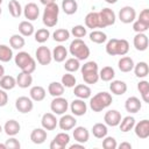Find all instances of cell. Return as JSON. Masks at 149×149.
I'll return each instance as SVG.
<instances>
[{"label": "cell", "mask_w": 149, "mask_h": 149, "mask_svg": "<svg viewBox=\"0 0 149 149\" xmlns=\"http://www.w3.org/2000/svg\"><path fill=\"white\" fill-rule=\"evenodd\" d=\"M105 49L109 56H125L129 51V43L125 38H111Z\"/></svg>", "instance_id": "6da1fadb"}, {"label": "cell", "mask_w": 149, "mask_h": 149, "mask_svg": "<svg viewBox=\"0 0 149 149\" xmlns=\"http://www.w3.org/2000/svg\"><path fill=\"white\" fill-rule=\"evenodd\" d=\"M14 62L15 65L20 68L22 72L31 74L36 70V61L27 51H19L14 56Z\"/></svg>", "instance_id": "7a4b0ae2"}, {"label": "cell", "mask_w": 149, "mask_h": 149, "mask_svg": "<svg viewBox=\"0 0 149 149\" xmlns=\"http://www.w3.org/2000/svg\"><path fill=\"white\" fill-rule=\"evenodd\" d=\"M113 102L112 94L108 92H99L90 99V107L93 112H101Z\"/></svg>", "instance_id": "3957f363"}, {"label": "cell", "mask_w": 149, "mask_h": 149, "mask_svg": "<svg viewBox=\"0 0 149 149\" xmlns=\"http://www.w3.org/2000/svg\"><path fill=\"white\" fill-rule=\"evenodd\" d=\"M69 52L78 61H85L90 56V48L81 38H74L69 45Z\"/></svg>", "instance_id": "277c9868"}, {"label": "cell", "mask_w": 149, "mask_h": 149, "mask_svg": "<svg viewBox=\"0 0 149 149\" xmlns=\"http://www.w3.org/2000/svg\"><path fill=\"white\" fill-rule=\"evenodd\" d=\"M58 14H59V7L56 2L47 5L44 8V12H43V15H42L43 24L47 28L55 27L58 22Z\"/></svg>", "instance_id": "5b68a950"}, {"label": "cell", "mask_w": 149, "mask_h": 149, "mask_svg": "<svg viewBox=\"0 0 149 149\" xmlns=\"http://www.w3.org/2000/svg\"><path fill=\"white\" fill-rule=\"evenodd\" d=\"M116 15L111 8H102L99 12V28H106L115 23Z\"/></svg>", "instance_id": "8992f818"}, {"label": "cell", "mask_w": 149, "mask_h": 149, "mask_svg": "<svg viewBox=\"0 0 149 149\" xmlns=\"http://www.w3.org/2000/svg\"><path fill=\"white\" fill-rule=\"evenodd\" d=\"M69 108V102L65 98L61 97H55L50 104V109L54 114L56 115H62L64 114Z\"/></svg>", "instance_id": "52a82bcc"}, {"label": "cell", "mask_w": 149, "mask_h": 149, "mask_svg": "<svg viewBox=\"0 0 149 149\" xmlns=\"http://www.w3.org/2000/svg\"><path fill=\"white\" fill-rule=\"evenodd\" d=\"M35 57H36V61L38 64L41 65H48L51 63L52 61V54H51V50L45 47V45H41L36 49L35 51Z\"/></svg>", "instance_id": "ba28073f"}, {"label": "cell", "mask_w": 149, "mask_h": 149, "mask_svg": "<svg viewBox=\"0 0 149 149\" xmlns=\"http://www.w3.org/2000/svg\"><path fill=\"white\" fill-rule=\"evenodd\" d=\"M15 107L16 109L22 113V114H26V113H29L33 111L34 108V101L31 100L30 97H19L16 100H15Z\"/></svg>", "instance_id": "9c48e42d"}, {"label": "cell", "mask_w": 149, "mask_h": 149, "mask_svg": "<svg viewBox=\"0 0 149 149\" xmlns=\"http://www.w3.org/2000/svg\"><path fill=\"white\" fill-rule=\"evenodd\" d=\"M70 143V135L66 132L58 133L50 142V149H64Z\"/></svg>", "instance_id": "30bf717a"}, {"label": "cell", "mask_w": 149, "mask_h": 149, "mask_svg": "<svg viewBox=\"0 0 149 149\" xmlns=\"http://www.w3.org/2000/svg\"><path fill=\"white\" fill-rule=\"evenodd\" d=\"M136 19V12L132 6H125L119 12V20L122 23H133Z\"/></svg>", "instance_id": "8fae6325"}, {"label": "cell", "mask_w": 149, "mask_h": 149, "mask_svg": "<svg viewBox=\"0 0 149 149\" xmlns=\"http://www.w3.org/2000/svg\"><path fill=\"white\" fill-rule=\"evenodd\" d=\"M70 109L74 116H83L87 112V105L84 101V99H73L70 104Z\"/></svg>", "instance_id": "7c38bea8"}, {"label": "cell", "mask_w": 149, "mask_h": 149, "mask_svg": "<svg viewBox=\"0 0 149 149\" xmlns=\"http://www.w3.org/2000/svg\"><path fill=\"white\" fill-rule=\"evenodd\" d=\"M121 119H122L121 113L119 111H116V109H109L104 115L105 125L106 126H109V127H116V126H119Z\"/></svg>", "instance_id": "4fadbf2b"}, {"label": "cell", "mask_w": 149, "mask_h": 149, "mask_svg": "<svg viewBox=\"0 0 149 149\" xmlns=\"http://www.w3.org/2000/svg\"><path fill=\"white\" fill-rule=\"evenodd\" d=\"M133 129L135 132V135L139 139H142V140L148 139L149 137V120L143 119L137 123L135 122V126Z\"/></svg>", "instance_id": "5bb4252c"}, {"label": "cell", "mask_w": 149, "mask_h": 149, "mask_svg": "<svg viewBox=\"0 0 149 149\" xmlns=\"http://www.w3.org/2000/svg\"><path fill=\"white\" fill-rule=\"evenodd\" d=\"M76 125H77V120H76V118L73 116V115H71V114H62V116H61V119L58 120V127L62 129V130H71V129H73L74 127H76Z\"/></svg>", "instance_id": "9a60e30c"}, {"label": "cell", "mask_w": 149, "mask_h": 149, "mask_svg": "<svg viewBox=\"0 0 149 149\" xmlns=\"http://www.w3.org/2000/svg\"><path fill=\"white\" fill-rule=\"evenodd\" d=\"M22 12L28 21H35L40 15V8L35 2H28L22 9Z\"/></svg>", "instance_id": "2e32d148"}, {"label": "cell", "mask_w": 149, "mask_h": 149, "mask_svg": "<svg viewBox=\"0 0 149 149\" xmlns=\"http://www.w3.org/2000/svg\"><path fill=\"white\" fill-rule=\"evenodd\" d=\"M41 125L45 130H54L58 125V120L56 119V114L44 113L42 115V119H41Z\"/></svg>", "instance_id": "e0dca14e"}, {"label": "cell", "mask_w": 149, "mask_h": 149, "mask_svg": "<svg viewBox=\"0 0 149 149\" xmlns=\"http://www.w3.org/2000/svg\"><path fill=\"white\" fill-rule=\"evenodd\" d=\"M72 136L73 139L76 140V142H79V143H83L85 144L88 139H90V132L83 127V126H78V127H74L73 130H72Z\"/></svg>", "instance_id": "ac0fdd59"}, {"label": "cell", "mask_w": 149, "mask_h": 149, "mask_svg": "<svg viewBox=\"0 0 149 149\" xmlns=\"http://www.w3.org/2000/svg\"><path fill=\"white\" fill-rule=\"evenodd\" d=\"M133 44H134L135 49L139 50V51H144V50H147L148 44H149L148 36H147L144 33H136V35H135L134 38H133Z\"/></svg>", "instance_id": "d6986e66"}, {"label": "cell", "mask_w": 149, "mask_h": 149, "mask_svg": "<svg viewBox=\"0 0 149 149\" xmlns=\"http://www.w3.org/2000/svg\"><path fill=\"white\" fill-rule=\"evenodd\" d=\"M125 108L128 113H133V114L137 113L142 108L141 100L137 97H129V98H127V100L125 102Z\"/></svg>", "instance_id": "ffe728a7"}, {"label": "cell", "mask_w": 149, "mask_h": 149, "mask_svg": "<svg viewBox=\"0 0 149 149\" xmlns=\"http://www.w3.org/2000/svg\"><path fill=\"white\" fill-rule=\"evenodd\" d=\"M47 136H48V133L43 127L42 128H35L30 133V140L35 144H42L47 140Z\"/></svg>", "instance_id": "44dd1931"}, {"label": "cell", "mask_w": 149, "mask_h": 149, "mask_svg": "<svg viewBox=\"0 0 149 149\" xmlns=\"http://www.w3.org/2000/svg\"><path fill=\"white\" fill-rule=\"evenodd\" d=\"M20 129H21V126L20 123L14 120V119H10V120H7L5 126H3V130L5 133L8 135V136H15L20 133Z\"/></svg>", "instance_id": "7402d4cb"}, {"label": "cell", "mask_w": 149, "mask_h": 149, "mask_svg": "<svg viewBox=\"0 0 149 149\" xmlns=\"http://www.w3.org/2000/svg\"><path fill=\"white\" fill-rule=\"evenodd\" d=\"M127 84L123 80H111L109 90L115 95H122L127 92Z\"/></svg>", "instance_id": "603a6c76"}, {"label": "cell", "mask_w": 149, "mask_h": 149, "mask_svg": "<svg viewBox=\"0 0 149 149\" xmlns=\"http://www.w3.org/2000/svg\"><path fill=\"white\" fill-rule=\"evenodd\" d=\"M91 88L90 86H87L86 84H78V85H74V90H73V94L79 98V99H88L91 98Z\"/></svg>", "instance_id": "cb8c5ba5"}, {"label": "cell", "mask_w": 149, "mask_h": 149, "mask_svg": "<svg viewBox=\"0 0 149 149\" xmlns=\"http://www.w3.org/2000/svg\"><path fill=\"white\" fill-rule=\"evenodd\" d=\"M51 54H52V59H54L55 62L62 63V62H64V61L66 59V57H68V49H66L64 45L59 44V45H57V47L54 48V50L51 51Z\"/></svg>", "instance_id": "d4e9b609"}, {"label": "cell", "mask_w": 149, "mask_h": 149, "mask_svg": "<svg viewBox=\"0 0 149 149\" xmlns=\"http://www.w3.org/2000/svg\"><path fill=\"white\" fill-rule=\"evenodd\" d=\"M134 65H135V63H134L133 58L129 57V56H123V57H121V58L119 59V62H118L119 70H120L121 72H125V73L133 71Z\"/></svg>", "instance_id": "484cf974"}, {"label": "cell", "mask_w": 149, "mask_h": 149, "mask_svg": "<svg viewBox=\"0 0 149 149\" xmlns=\"http://www.w3.org/2000/svg\"><path fill=\"white\" fill-rule=\"evenodd\" d=\"M47 95V92H45V88L41 85H36V86H33L29 91V97L31 98L33 101H42Z\"/></svg>", "instance_id": "4316f807"}, {"label": "cell", "mask_w": 149, "mask_h": 149, "mask_svg": "<svg viewBox=\"0 0 149 149\" xmlns=\"http://www.w3.org/2000/svg\"><path fill=\"white\" fill-rule=\"evenodd\" d=\"M33 84V76L30 73H26V72H20L16 77V85L21 88H27L29 86H31Z\"/></svg>", "instance_id": "83f0119b"}, {"label": "cell", "mask_w": 149, "mask_h": 149, "mask_svg": "<svg viewBox=\"0 0 149 149\" xmlns=\"http://www.w3.org/2000/svg\"><path fill=\"white\" fill-rule=\"evenodd\" d=\"M85 27L95 29L99 28V12H90L85 16Z\"/></svg>", "instance_id": "f1b7e54d"}, {"label": "cell", "mask_w": 149, "mask_h": 149, "mask_svg": "<svg viewBox=\"0 0 149 149\" xmlns=\"http://www.w3.org/2000/svg\"><path fill=\"white\" fill-rule=\"evenodd\" d=\"M19 33L27 37V36H31L34 33H35V29H34V26L30 21L28 20H24V21H21L19 23Z\"/></svg>", "instance_id": "f546056e"}, {"label": "cell", "mask_w": 149, "mask_h": 149, "mask_svg": "<svg viewBox=\"0 0 149 149\" xmlns=\"http://www.w3.org/2000/svg\"><path fill=\"white\" fill-rule=\"evenodd\" d=\"M16 86V78H14L10 74H5L0 78V87L5 91L13 90Z\"/></svg>", "instance_id": "4dcf8cb0"}, {"label": "cell", "mask_w": 149, "mask_h": 149, "mask_svg": "<svg viewBox=\"0 0 149 149\" xmlns=\"http://www.w3.org/2000/svg\"><path fill=\"white\" fill-rule=\"evenodd\" d=\"M134 73L137 78H146L149 73V66L147 62H139L134 65Z\"/></svg>", "instance_id": "1f68e13d"}, {"label": "cell", "mask_w": 149, "mask_h": 149, "mask_svg": "<svg viewBox=\"0 0 149 149\" xmlns=\"http://www.w3.org/2000/svg\"><path fill=\"white\" fill-rule=\"evenodd\" d=\"M134 126H135V119H134L133 116H130V115L122 118L121 121H120V123H119L120 130H121L122 133H128V132H130V130L134 128Z\"/></svg>", "instance_id": "d6a6232c"}, {"label": "cell", "mask_w": 149, "mask_h": 149, "mask_svg": "<svg viewBox=\"0 0 149 149\" xmlns=\"http://www.w3.org/2000/svg\"><path fill=\"white\" fill-rule=\"evenodd\" d=\"M92 134L94 137L97 139H104L107 133H108V129H107V126L105 123H101V122H98V123H94L92 129H91Z\"/></svg>", "instance_id": "836d02e7"}, {"label": "cell", "mask_w": 149, "mask_h": 149, "mask_svg": "<svg viewBox=\"0 0 149 149\" xmlns=\"http://www.w3.org/2000/svg\"><path fill=\"white\" fill-rule=\"evenodd\" d=\"M64 88L65 87L63 86V84L62 83H58V81H51L48 85V92L54 98L55 97H61L64 93Z\"/></svg>", "instance_id": "e575fe53"}, {"label": "cell", "mask_w": 149, "mask_h": 149, "mask_svg": "<svg viewBox=\"0 0 149 149\" xmlns=\"http://www.w3.org/2000/svg\"><path fill=\"white\" fill-rule=\"evenodd\" d=\"M62 9L66 15H72L78 9V3L76 0H63L62 1Z\"/></svg>", "instance_id": "d590c367"}, {"label": "cell", "mask_w": 149, "mask_h": 149, "mask_svg": "<svg viewBox=\"0 0 149 149\" xmlns=\"http://www.w3.org/2000/svg\"><path fill=\"white\" fill-rule=\"evenodd\" d=\"M26 44V41H24V37L21 35V34H14L9 37V45L13 48V49H22Z\"/></svg>", "instance_id": "8d00e7d4"}, {"label": "cell", "mask_w": 149, "mask_h": 149, "mask_svg": "<svg viewBox=\"0 0 149 149\" xmlns=\"http://www.w3.org/2000/svg\"><path fill=\"white\" fill-rule=\"evenodd\" d=\"M114 77H115V71L112 66H104L99 71V79H101L102 81H111L114 79Z\"/></svg>", "instance_id": "74e56055"}, {"label": "cell", "mask_w": 149, "mask_h": 149, "mask_svg": "<svg viewBox=\"0 0 149 149\" xmlns=\"http://www.w3.org/2000/svg\"><path fill=\"white\" fill-rule=\"evenodd\" d=\"M13 57H14V55H13L12 48L6 45V44H0V62L7 63Z\"/></svg>", "instance_id": "f35d334b"}, {"label": "cell", "mask_w": 149, "mask_h": 149, "mask_svg": "<svg viewBox=\"0 0 149 149\" xmlns=\"http://www.w3.org/2000/svg\"><path fill=\"white\" fill-rule=\"evenodd\" d=\"M137 90L144 102H149V83L147 80H140L137 83Z\"/></svg>", "instance_id": "ab89813d"}, {"label": "cell", "mask_w": 149, "mask_h": 149, "mask_svg": "<svg viewBox=\"0 0 149 149\" xmlns=\"http://www.w3.org/2000/svg\"><path fill=\"white\" fill-rule=\"evenodd\" d=\"M52 37H54V40H55L56 42L62 43V42H65V41L69 40V37H70V31H69L68 29H65V28H59V29H56V30L52 33Z\"/></svg>", "instance_id": "60d3db41"}, {"label": "cell", "mask_w": 149, "mask_h": 149, "mask_svg": "<svg viewBox=\"0 0 149 149\" xmlns=\"http://www.w3.org/2000/svg\"><path fill=\"white\" fill-rule=\"evenodd\" d=\"M8 10L13 17H20L22 14V7L17 0H10L8 2Z\"/></svg>", "instance_id": "b9f144b4"}, {"label": "cell", "mask_w": 149, "mask_h": 149, "mask_svg": "<svg viewBox=\"0 0 149 149\" xmlns=\"http://www.w3.org/2000/svg\"><path fill=\"white\" fill-rule=\"evenodd\" d=\"M34 37H35V41L37 43H45L49 37H50V31L47 29V28H41V29H37L35 33H34Z\"/></svg>", "instance_id": "7bdbcfd3"}, {"label": "cell", "mask_w": 149, "mask_h": 149, "mask_svg": "<svg viewBox=\"0 0 149 149\" xmlns=\"http://www.w3.org/2000/svg\"><path fill=\"white\" fill-rule=\"evenodd\" d=\"M88 36H90V40L97 44H101L107 41V35L101 30H92Z\"/></svg>", "instance_id": "ee69618b"}, {"label": "cell", "mask_w": 149, "mask_h": 149, "mask_svg": "<svg viewBox=\"0 0 149 149\" xmlns=\"http://www.w3.org/2000/svg\"><path fill=\"white\" fill-rule=\"evenodd\" d=\"M64 69L68 71V72H76L80 69V61H78L77 58L74 57H71V58H68L65 61V64H64Z\"/></svg>", "instance_id": "f6af8a7d"}, {"label": "cell", "mask_w": 149, "mask_h": 149, "mask_svg": "<svg viewBox=\"0 0 149 149\" xmlns=\"http://www.w3.org/2000/svg\"><path fill=\"white\" fill-rule=\"evenodd\" d=\"M61 83L63 84L64 87L71 88V87H74V85H76V83H77V79H76V77H74L71 72H66L65 74L62 76Z\"/></svg>", "instance_id": "bcb514c9"}, {"label": "cell", "mask_w": 149, "mask_h": 149, "mask_svg": "<svg viewBox=\"0 0 149 149\" xmlns=\"http://www.w3.org/2000/svg\"><path fill=\"white\" fill-rule=\"evenodd\" d=\"M81 76L86 84H97L99 80V71L85 72V73H81Z\"/></svg>", "instance_id": "7dc6e473"}, {"label": "cell", "mask_w": 149, "mask_h": 149, "mask_svg": "<svg viewBox=\"0 0 149 149\" xmlns=\"http://www.w3.org/2000/svg\"><path fill=\"white\" fill-rule=\"evenodd\" d=\"M70 34H72L76 38H83L86 36L87 34V30H86V27L81 26V24H77V26H73L71 28V31Z\"/></svg>", "instance_id": "c3c4849f"}, {"label": "cell", "mask_w": 149, "mask_h": 149, "mask_svg": "<svg viewBox=\"0 0 149 149\" xmlns=\"http://www.w3.org/2000/svg\"><path fill=\"white\" fill-rule=\"evenodd\" d=\"M93 71H99V66L95 62L93 61H88L86 63H84V65L80 66V72L85 73V72H93Z\"/></svg>", "instance_id": "681fc988"}, {"label": "cell", "mask_w": 149, "mask_h": 149, "mask_svg": "<svg viewBox=\"0 0 149 149\" xmlns=\"http://www.w3.org/2000/svg\"><path fill=\"white\" fill-rule=\"evenodd\" d=\"M102 148L104 149H116L118 148V143L116 140L113 136H105L102 139Z\"/></svg>", "instance_id": "f907efd6"}, {"label": "cell", "mask_w": 149, "mask_h": 149, "mask_svg": "<svg viewBox=\"0 0 149 149\" xmlns=\"http://www.w3.org/2000/svg\"><path fill=\"white\" fill-rule=\"evenodd\" d=\"M148 29H149V24H146L139 20L133 22V30L135 33H146Z\"/></svg>", "instance_id": "816d5d0a"}, {"label": "cell", "mask_w": 149, "mask_h": 149, "mask_svg": "<svg viewBox=\"0 0 149 149\" xmlns=\"http://www.w3.org/2000/svg\"><path fill=\"white\" fill-rule=\"evenodd\" d=\"M5 146H6V149H20V147H21L19 140L15 139L14 136H10V137L5 142Z\"/></svg>", "instance_id": "f5cc1de1"}, {"label": "cell", "mask_w": 149, "mask_h": 149, "mask_svg": "<svg viewBox=\"0 0 149 149\" xmlns=\"http://www.w3.org/2000/svg\"><path fill=\"white\" fill-rule=\"evenodd\" d=\"M139 21L146 23V24H149V9L146 8V9H142L140 12V15H139Z\"/></svg>", "instance_id": "db71d44e"}, {"label": "cell", "mask_w": 149, "mask_h": 149, "mask_svg": "<svg viewBox=\"0 0 149 149\" xmlns=\"http://www.w3.org/2000/svg\"><path fill=\"white\" fill-rule=\"evenodd\" d=\"M7 102H8V94L6 93L5 90H2V88L0 87V107L6 106Z\"/></svg>", "instance_id": "11a10c76"}, {"label": "cell", "mask_w": 149, "mask_h": 149, "mask_svg": "<svg viewBox=\"0 0 149 149\" xmlns=\"http://www.w3.org/2000/svg\"><path fill=\"white\" fill-rule=\"evenodd\" d=\"M119 148L120 149H132V144L129 142H121L119 144Z\"/></svg>", "instance_id": "9f6ffc18"}, {"label": "cell", "mask_w": 149, "mask_h": 149, "mask_svg": "<svg viewBox=\"0 0 149 149\" xmlns=\"http://www.w3.org/2000/svg\"><path fill=\"white\" fill-rule=\"evenodd\" d=\"M69 148H70V149H77V148H79V149H84V148H85V146H84L83 143L77 142V143H73V144L69 146Z\"/></svg>", "instance_id": "6f0895ef"}, {"label": "cell", "mask_w": 149, "mask_h": 149, "mask_svg": "<svg viewBox=\"0 0 149 149\" xmlns=\"http://www.w3.org/2000/svg\"><path fill=\"white\" fill-rule=\"evenodd\" d=\"M40 1H41V3H42V5H44V6H47V5H49V3L55 2V0H40Z\"/></svg>", "instance_id": "680465c9"}, {"label": "cell", "mask_w": 149, "mask_h": 149, "mask_svg": "<svg viewBox=\"0 0 149 149\" xmlns=\"http://www.w3.org/2000/svg\"><path fill=\"white\" fill-rule=\"evenodd\" d=\"M3 76H5V68L0 64V78H1V77H3Z\"/></svg>", "instance_id": "91938a15"}, {"label": "cell", "mask_w": 149, "mask_h": 149, "mask_svg": "<svg viewBox=\"0 0 149 149\" xmlns=\"http://www.w3.org/2000/svg\"><path fill=\"white\" fill-rule=\"evenodd\" d=\"M107 3H116V1L118 0H105Z\"/></svg>", "instance_id": "94428289"}, {"label": "cell", "mask_w": 149, "mask_h": 149, "mask_svg": "<svg viewBox=\"0 0 149 149\" xmlns=\"http://www.w3.org/2000/svg\"><path fill=\"white\" fill-rule=\"evenodd\" d=\"M2 130H3V128H2V127H1V125H0V134H1V132H2Z\"/></svg>", "instance_id": "6125c7cd"}, {"label": "cell", "mask_w": 149, "mask_h": 149, "mask_svg": "<svg viewBox=\"0 0 149 149\" xmlns=\"http://www.w3.org/2000/svg\"><path fill=\"white\" fill-rule=\"evenodd\" d=\"M1 3H2V0H0V6H1Z\"/></svg>", "instance_id": "be15d7a7"}, {"label": "cell", "mask_w": 149, "mask_h": 149, "mask_svg": "<svg viewBox=\"0 0 149 149\" xmlns=\"http://www.w3.org/2000/svg\"><path fill=\"white\" fill-rule=\"evenodd\" d=\"M0 15H1V7H0Z\"/></svg>", "instance_id": "e7e4bbea"}]
</instances>
